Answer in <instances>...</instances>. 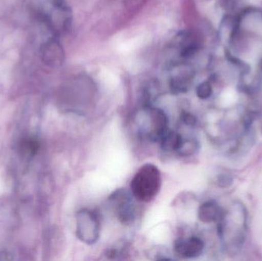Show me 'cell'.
<instances>
[{
	"label": "cell",
	"mask_w": 262,
	"mask_h": 261,
	"mask_svg": "<svg viewBox=\"0 0 262 261\" xmlns=\"http://www.w3.org/2000/svg\"><path fill=\"white\" fill-rule=\"evenodd\" d=\"M247 214L243 205L236 203L229 209L223 211L218 223L220 237L229 251L240 249L246 239Z\"/></svg>",
	"instance_id": "6da1fadb"
},
{
	"label": "cell",
	"mask_w": 262,
	"mask_h": 261,
	"mask_svg": "<svg viewBox=\"0 0 262 261\" xmlns=\"http://www.w3.org/2000/svg\"><path fill=\"white\" fill-rule=\"evenodd\" d=\"M161 181L158 168L152 164H145L131 181L133 196L140 202H150L160 192Z\"/></svg>",
	"instance_id": "7a4b0ae2"
},
{
	"label": "cell",
	"mask_w": 262,
	"mask_h": 261,
	"mask_svg": "<svg viewBox=\"0 0 262 261\" xmlns=\"http://www.w3.org/2000/svg\"><path fill=\"white\" fill-rule=\"evenodd\" d=\"M76 234L78 239L87 244L93 245L98 242L101 223L98 214L92 210H80L76 216Z\"/></svg>",
	"instance_id": "3957f363"
},
{
	"label": "cell",
	"mask_w": 262,
	"mask_h": 261,
	"mask_svg": "<svg viewBox=\"0 0 262 261\" xmlns=\"http://www.w3.org/2000/svg\"><path fill=\"white\" fill-rule=\"evenodd\" d=\"M147 123L144 133L149 140L160 142L165 133L168 131L167 116L166 113L159 108L148 107Z\"/></svg>",
	"instance_id": "277c9868"
},
{
	"label": "cell",
	"mask_w": 262,
	"mask_h": 261,
	"mask_svg": "<svg viewBox=\"0 0 262 261\" xmlns=\"http://www.w3.org/2000/svg\"><path fill=\"white\" fill-rule=\"evenodd\" d=\"M204 242L198 237L180 239L174 243L175 254L182 258H195L203 254Z\"/></svg>",
	"instance_id": "5b68a950"
},
{
	"label": "cell",
	"mask_w": 262,
	"mask_h": 261,
	"mask_svg": "<svg viewBox=\"0 0 262 261\" xmlns=\"http://www.w3.org/2000/svg\"><path fill=\"white\" fill-rule=\"evenodd\" d=\"M192 69L187 64L176 65L174 74L170 79V88L175 93L187 91L193 80Z\"/></svg>",
	"instance_id": "8992f818"
},
{
	"label": "cell",
	"mask_w": 262,
	"mask_h": 261,
	"mask_svg": "<svg viewBox=\"0 0 262 261\" xmlns=\"http://www.w3.org/2000/svg\"><path fill=\"white\" fill-rule=\"evenodd\" d=\"M112 198L116 203L117 213L120 221L124 224L132 222L135 217V208L129 193L123 189L119 190Z\"/></svg>",
	"instance_id": "52a82bcc"
},
{
	"label": "cell",
	"mask_w": 262,
	"mask_h": 261,
	"mask_svg": "<svg viewBox=\"0 0 262 261\" xmlns=\"http://www.w3.org/2000/svg\"><path fill=\"white\" fill-rule=\"evenodd\" d=\"M177 42L180 56L183 58H189L195 55L201 44L198 35L192 31L181 32L177 37Z\"/></svg>",
	"instance_id": "ba28073f"
},
{
	"label": "cell",
	"mask_w": 262,
	"mask_h": 261,
	"mask_svg": "<svg viewBox=\"0 0 262 261\" xmlns=\"http://www.w3.org/2000/svg\"><path fill=\"white\" fill-rule=\"evenodd\" d=\"M223 214V211L214 201L205 202L198 210L199 219L203 223L218 222Z\"/></svg>",
	"instance_id": "9c48e42d"
},
{
	"label": "cell",
	"mask_w": 262,
	"mask_h": 261,
	"mask_svg": "<svg viewBox=\"0 0 262 261\" xmlns=\"http://www.w3.org/2000/svg\"><path fill=\"white\" fill-rule=\"evenodd\" d=\"M45 57L49 64L58 65L64 60V52L57 41H51L45 49Z\"/></svg>",
	"instance_id": "30bf717a"
},
{
	"label": "cell",
	"mask_w": 262,
	"mask_h": 261,
	"mask_svg": "<svg viewBox=\"0 0 262 261\" xmlns=\"http://www.w3.org/2000/svg\"><path fill=\"white\" fill-rule=\"evenodd\" d=\"M183 138L181 135L177 133V132L168 130L164 136L160 139L162 149L167 152H177L183 142Z\"/></svg>",
	"instance_id": "8fae6325"
},
{
	"label": "cell",
	"mask_w": 262,
	"mask_h": 261,
	"mask_svg": "<svg viewBox=\"0 0 262 261\" xmlns=\"http://www.w3.org/2000/svg\"><path fill=\"white\" fill-rule=\"evenodd\" d=\"M198 141L195 139H183L181 146L179 149L178 153L180 156H192L194 153H196L199 150Z\"/></svg>",
	"instance_id": "7c38bea8"
},
{
	"label": "cell",
	"mask_w": 262,
	"mask_h": 261,
	"mask_svg": "<svg viewBox=\"0 0 262 261\" xmlns=\"http://www.w3.org/2000/svg\"><path fill=\"white\" fill-rule=\"evenodd\" d=\"M212 84L209 81H203L196 87L197 97L202 100H206L210 98L212 94Z\"/></svg>",
	"instance_id": "4fadbf2b"
},
{
	"label": "cell",
	"mask_w": 262,
	"mask_h": 261,
	"mask_svg": "<svg viewBox=\"0 0 262 261\" xmlns=\"http://www.w3.org/2000/svg\"><path fill=\"white\" fill-rule=\"evenodd\" d=\"M23 147V150L29 154H35L39 149V143L37 139H25L21 144Z\"/></svg>",
	"instance_id": "5bb4252c"
},
{
	"label": "cell",
	"mask_w": 262,
	"mask_h": 261,
	"mask_svg": "<svg viewBox=\"0 0 262 261\" xmlns=\"http://www.w3.org/2000/svg\"><path fill=\"white\" fill-rule=\"evenodd\" d=\"M220 7L226 12H232L236 6L235 0H218Z\"/></svg>",
	"instance_id": "9a60e30c"
},
{
	"label": "cell",
	"mask_w": 262,
	"mask_h": 261,
	"mask_svg": "<svg viewBox=\"0 0 262 261\" xmlns=\"http://www.w3.org/2000/svg\"><path fill=\"white\" fill-rule=\"evenodd\" d=\"M182 120L185 124L189 126H194L196 124V118L192 113L188 112H183L182 114Z\"/></svg>",
	"instance_id": "2e32d148"
},
{
	"label": "cell",
	"mask_w": 262,
	"mask_h": 261,
	"mask_svg": "<svg viewBox=\"0 0 262 261\" xmlns=\"http://www.w3.org/2000/svg\"><path fill=\"white\" fill-rule=\"evenodd\" d=\"M261 67H262V61H261Z\"/></svg>",
	"instance_id": "e0dca14e"
}]
</instances>
